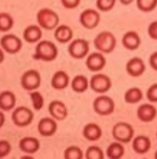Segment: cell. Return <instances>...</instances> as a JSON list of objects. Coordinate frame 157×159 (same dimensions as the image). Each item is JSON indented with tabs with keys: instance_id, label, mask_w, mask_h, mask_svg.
Here are the masks:
<instances>
[{
	"instance_id": "1",
	"label": "cell",
	"mask_w": 157,
	"mask_h": 159,
	"mask_svg": "<svg viewBox=\"0 0 157 159\" xmlns=\"http://www.w3.org/2000/svg\"><path fill=\"white\" fill-rule=\"evenodd\" d=\"M58 57V47L57 45L48 40H41L37 43L33 58L37 61L51 62L55 61Z\"/></svg>"
},
{
	"instance_id": "2",
	"label": "cell",
	"mask_w": 157,
	"mask_h": 159,
	"mask_svg": "<svg viewBox=\"0 0 157 159\" xmlns=\"http://www.w3.org/2000/svg\"><path fill=\"white\" fill-rule=\"evenodd\" d=\"M116 43H118V41H116L115 36L111 32H108V30L99 33L93 40L95 49L99 52L104 53V55L112 52L115 49Z\"/></svg>"
},
{
	"instance_id": "3",
	"label": "cell",
	"mask_w": 157,
	"mask_h": 159,
	"mask_svg": "<svg viewBox=\"0 0 157 159\" xmlns=\"http://www.w3.org/2000/svg\"><path fill=\"white\" fill-rule=\"evenodd\" d=\"M37 22L38 25L42 30H53L59 25L60 18L59 15L55 11L50 10L48 7L40 8L37 13Z\"/></svg>"
},
{
	"instance_id": "4",
	"label": "cell",
	"mask_w": 157,
	"mask_h": 159,
	"mask_svg": "<svg viewBox=\"0 0 157 159\" xmlns=\"http://www.w3.org/2000/svg\"><path fill=\"white\" fill-rule=\"evenodd\" d=\"M112 136L114 140L122 143H131L134 137V129L130 124L126 121H119L112 128Z\"/></svg>"
},
{
	"instance_id": "5",
	"label": "cell",
	"mask_w": 157,
	"mask_h": 159,
	"mask_svg": "<svg viewBox=\"0 0 157 159\" xmlns=\"http://www.w3.org/2000/svg\"><path fill=\"white\" fill-rule=\"evenodd\" d=\"M92 108L96 114L102 116H108L114 112L115 104H114L113 98H111L110 96L101 94L98 98H94L92 103Z\"/></svg>"
},
{
	"instance_id": "6",
	"label": "cell",
	"mask_w": 157,
	"mask_h": 159,
	"mask_svg": "<svg viewBox=\"0 0 157 159\" xmlns=\"http://www.w3.org/2000/svg\"><path fill=\"white\" fill-rule=\"evenodd\" d=\"M89 87L94 92L99 94H104L108 92L112 87V81L110 76L104 73H95L89 80Z\"/></svg>"
},
{
	"instance_id": "7",
	"label": "cell",
	"mask_w": 157,
	"mask_h": 159,
	"mask_svg": "<svg viewBox=\"0 0 157 159\" xmlns=\"http://www.w3.org/2000/svg\"><path fill=\"white\" fill-rule=\"evenodd\" d=\"M68 53L76 60L86 58L89 53V42L85 39L71 40L68 45Z\"/></svg>"
},
{
	"instance_id": "8",
	"label": "cell",
	"mask_w": 157,
	"mask_h": 159,
	"mask_svg": "<svg viewBox=\"0 0 157 159\" xmlns=\"http://www.w3.org/2000/svg\"><path fill=\"white\" fill-rule=\"evenodd\" d=\"M12 120L17 127H26L34 120V112L30 108L20 106L14 108L12 113Z\"/></svg>"
},
{
	"instance_id": "9",
	"label": "cell",
	"mask_w": 157,
	"mask_h": 159,
	"mask_svg": "<svg viewBox=\"0 0 157 159\" xmlns=\"http://www.w3.org/2000/svg\"><path fill=\"white\" fill-rule=\"evenodd\" d=\"M20 84L26 91H34L38 89L41 85V75L36 69H28L21 75Z\"/></svg>"
},
{
	"instance_id": "10",
	"label": "cell",
	"mask_w": 157,
	"mask_h": 159,
	"mask_svg": "<svg viewBox=\"0 0 157 159\" xmlns=\"http://www.w3.org/2000/svg\"><path fill=\"white\" fill-rule=\"evenodd\" d=\"M22 40L14 34H5L0 39V47L10 55L18 53L22 48Z\"/></svg>"
},
{
	"instance_id": "11",
	"label": "cell",
	"mask_w": 157,
	"mask_h": 159,
	"mask_svg": "<svg viewBox=\"0 0 157 159\" xmlns=\"http://www.w3.org/2000/svg\"><path fill=\"white\" fill-rule=\"evenodd\" d=\"M79 21L84 28L93 30L98 26L101 21V15L94 8H86L80 14Z\"/></svg>"
},
{
	"instance_id": "12",
	"label": "cell",
	"mask_w": 157,
	"mask_h": 159,
	"mask_svg": "<svg viewBox=\"0 0 157 159\" xmlns=\"http://www.w3.org/2000/svg\"><path fill=\"white\" fill-rule=\"evenodd\" d=\"M106 58L104 53L99 52H94L91 53H88L86 57V66L90 71L92 72H99L106 66Z\"/></svg>"
},
{
	"instance_id": "13",
	"label": "cell",
	"mask_w": 157,
	"mask_h": 159,
	"mask_svg": "<svg viewBox=\"0 0 157 159\" xmlns=\"http://www.w3.org/2000/svg\"><path fill=\"white\" fill-rule=\"evenodd\" d=\"M126 71L132 78L141 76L145 71V64L144 60L138 57H134V58L130 59L126 63Z\"/></svg>"
},
{
	"instance_id": "14",
	"label": "cell",
	"mask_w": 157,
	"mask_h": 159,
	"mask_svg": "<svg viewBox=\"0 0 157 159\" xmlns=\"http://www.w3.org/2000/svg\"><path fill=\"white\" fill-rule=\"evenodd\" d=\"M37 128H38L40 135L49 137V136L56 134L57 130H58V125H57L56 119L50 116V117H43L40 119Z\"/></svg>"
},
{
	"instance_id": "15",
	"label": "cell",
	"mask_w": 157,
	"mask_h": 159,
	"mask_svg": "<svg viewBox=\"0 0 157 159\" xmlns=\"http://www.w3.org/2000/svg\"><path fill=\"white\" fill-rule=\"evenodd\" d=\"M137 118L142 123H151L157 116V109L152 103H145L141 105L136 111Z\"/></svg>"
},
{
	"instance_id": "16",
	"label": "cell",
	"mask_w": 157,
	"mask_h": 159,
	"mask_svg": "<svg viewBox=\"0 0 157 159\" xmlns=\"http://www.w3.org/2000/svg\"><path fill=\"white\" fill-rule=\"evenodd\" d=\"M48 112L56 120H64L68 115V109L62 101H53L48 105Z\"/></svg>"
},
{
	"instance_id": "17",
	"label": "cell",
	"mask_w": 157,
	"mask_h": 159,
	"mask_svg": "<svg viewBox=\"0 0 157 159\" xmlns=\"http://www.w3.org/2000/svg\"><path fill=\"white\" fill-rule=\"evenodd\" d=\"M51 87L56 90H64L70 85V78L64 70H58L53 73L50 81Z\"/></svg>"
},
{
	"instance_id": "18",
	"label": "cell",
	"mask_w": 157,
	"mask_h": 159,
	"mask_svg": "<svg viewBox=\"0 0 157 159\" xmlns=\"http://www.w3.org/2000/svg\"><path fill=\"white\" fill-rule=\"evenodd\" d=\"M122 44L128 50H136L141 44V39L139 35L134 30H129L124 34L122 38Z\"/></svg>"
},
{
	"instance_id": "19",
	"label": "cell",
	"mask_w": 157,
	"mask_h": 159,
	"mask_svg": "<svg viewBox=\"0 0 157 159\" xmlns=\"http://www.w3.org/2000/svg\"><path fill=\"white\" fill-rule=\"evenodd\" d=\"M19 149L26 154H35L40 149V141L33 136H26L20 139Z\"/></svg>"
},
{
	"instance_id": "20",
	"label": "cell",
	"mask_w": 157,
	"mask_h": 159,
	"mask_svg": "<svg viewBox=\"0 0 157 159\" xmlns=\"http://www.w3.org/2000/svg\"><path fill=\"white\" fill-rule=\"evenodd\" d=\"M132 149L134 152L137 154H145V153L149 152L151 149V140L148 136L145 135H137L132 139Z\"/></svg>"
},
{
	"instance_id": "21",
	"label": "cell",
	"mask_w": 157,
	"mask_h": 159,
	"mask_svg": "<svg viewBox=\"0 0 157 159\" xmlns=\"http://www.w3.org/2000/svg\"><path fill=\"white\" fill-rule=\"evenodd\" d=\"M42 28L39 25L30 24L24 28L23 39L27 43H38L42 39Z\"/></svg>"
},
{
	"instance_id": "22",
	"label": "cell",
	"mask_w": 157,
	"mask_h": 159,
	"mask_svg": "<svg viewBox=\"0 0 157 159\" xmlns=\"http://www.w3.org/2000/svg\"><path fill=\"white\" fill-rule=\"evenodd\" d=\"M53 36H55V39L60 43H69V42L72 40L73 37V32L70 28V26H68L66 24H61L58 25L55 28V33H53Z\"/></svg>"
},
{
	"instance_id": "23",
	"label": "cell",
	"mask_w": 157,
	"mask_h": 159,
	"mask_svg": "<svg viewBox=\"0 0 157 159\" xmlns=\"http://www.w3.org/2000/svg\"><path fill=\"white\" fill-rule=\"evenodd\" d=\"M103 130L95 123H89L83 128V136L89 141H96L102 137Z\"/></svg>"
},
{
	"instance_id": "24",
	"label": "cell",
	"mask_w": 157,
	"mask_h": 159,
	"mask_svg": "<svg viewBox=\"0 0 157 159\" xmlns=\"http://www.w3.org/2000/svg\"><path fill=\"white\" fill-rule=\"evenodd\" d=\"M16 95L14 92L5 90L0 92V110L2 111H10L16 106Z\"/></svg>"
},
{
	"instance_id": "25",
	"label": "cell",
	"mask_w": 157,
	"mask_h": 159,
	"mask_svg": "<svg viewBox=\"0 0 157 159\" xmlns=\"http://www.w3.org/2000/svg\"><path fill=\"white\" fill-rule=\"evenodd\" d=\"M70 87L76 93H83L89 88V80L86 75H78L70 81Z\"/></svg>"
},
{
	"instance_id": "26",
	"label": "cell",
	"mask_w": 157,
	"mask_h": 159,
	"mask_svg": "<svg viewBox=\"0 0 157 159\" xmlns=\"http://www.w3.org/2000/svg\"><path fill=\"white\" fill-rule=\"evenodd\" d=\"M144 98V92L138 87H131L125 92L124 99L128 104H137Z\"/></svg>"
},
{
	"instance_id": "27",
	"label": "cell",
	"mask_w": 157,
	"mask_h": 159,
	"mask_svg": "<svg viewBox=\"0 0 157 159\" xmlns=\"http://www.w3.org/2000/svg\"><path fill=\"white\" fill-rule=\"evenodd\" d=\"M125 154V148L122 143L119 141H114L110 143L106 150V155L109 159H119Z\"/></svg>"
},
{
	"instance_id": "28",
	"label": "cell",
	"mask_w": 157,
	"mask_h": 159,
	"mask_svg": "<svg viewBox=\"0 0 157 159\" xmlns=\"http://www.w3.org/2000/svg\"><path fill=\"white\" fill-rule=\"evenodd\" d=\"M14 26V19L8 13H0V32L7 33Z\"/></svg>"
},
{
	"instance_id": "29",
	"label": "cell",
	"mask_w": 157,
	"mask_h": 159,
	"mask_svg": "<svg viewBox=\"0 0 157 159\" xmlns=\"http://www.w3.org/2000/svg\"><path fill=\"white\" fill-rule=\"evenodd\" d=\"M30 98L31 101V105H33V108L36 111H40L44 107V98L41 92L37 91V90L30 91Z\"/></svg>"
},
{
	"instance_id": "30",
	"label": "cell",
	"mask_w": 157,
	"mask_h": 159,
	"mask_svg": "<svg viewBox=\"0 0 157 159\" xmlns=\"http://www.w3.org/2000/svg\"><path fill=\"white\" fill-rule=\"evenodd\" d=\"M137 8L141 12L150 13L157 7V0H135Z\"/></svg>"
},
{
	"instance_id": "31",
	"label": "cell",
	"mask_w": 157,
	"mask_h": 159,
	"mask_svg": "<svg viewBox=\"0 0 157 159\" xmlns=\"http://www.w3.org/2000/svg\"><path fill=\"white\" fill-rule=\"evenodd\" d=\"M84 157L83 151L81 148L78 146H70L67 147L64 151V158L65 159H82Z\"/></svg>"
},
{
	"instance_id": "32",
	"label": "cell",
	"mask_w": 157,
	"mask_h": 159,
	"mask_svg": "<svg viewBox=\"0 0 157 159\" xmlns=\"http://www.w3.org/2000/svg\"><path fill=\"white\" fill-rule=\"evenodd\" d=\"M104 156V151L99 146L88 147L85 153V157L87 159H103Z\"/></svg>"
},
{
	"instance_id": "33",
	"label": "cell",
	"mask_w": 157,
	"mask_h": 159,
	"mask_svg": "<svg viewBox=\"0 0 157 159\" xmlns=\"http://www.w3.org/2000/svg\"><path fill=\"white\" fill-rule=\"evenodd\" d=\"M116 0H96V8L101 12H109L115 7Z\"/></svg>"
},
{
	"instance_id": "34",
	"label": "cell",
	"mask_w": 157,
	"mask_h": 159,
	"mask_svg": "<svg viewBox=\"0 0 157 159\" xmlns=\"http://www.w3.org/2000/svg\"><path fill=\"white\" fill-rule=\"evenodd\" d=\"M145 98L149 101V103H157V83L152 84L148 88L147 92H145Z\"/></svg>"
},
{
	"instance_id": "35",
	"label": "cell",
	"mask_w": 157,
	"mask_h": 159,
	"mask_svg": "<svg viewBox=\"0 0 157 159\" xmlns=\"http://www.w3.org/2000/svg\"><path fill=\"white\" fill-rule=\"evenodd\" d=\"M12 146L7 140H0V158H3L10 154Z\"/></svg>"
},
{
	"instance_id": "36",
	"label": "cell",
	"mask_w": 157,
	"mask_h": 159,
	"mask_svg": "<svg viewBox=\"0 0 157 159\" xmlns=\"http://www.w3.org/2000/svg\"><path fill=\"white\" fill-rule=\"evenodd\" d=\"M61 3L67 10H73L76 8L81 3V0H61Z\"/></svg>"
},
{
	"instance_id": "37",
	"label": "cell",
	"mask_w": 157,
	"mask_h": 159,
	"mask_svg": "<svg viewBox=\"0 0 157 159\" xmlns=\"http://www.w3.org/2000/svg\"><path fill=\"white\" fill-rule=\"evenodd\" d=\"M148 35L151 39L157 40V21L151 22L148 26Z\"/></svg>"
},
{
	"instance_id": "38",
	"label": "cell",
	"mask_w": 157,
	"mask_h": 159,
	"mask_svg": "<svg viewBox=\"0 0 157 159\" xmlns=\"http://www.w3.org/2000/svg\"><path fill=\"white\" fill-rule=\"evenodd\" d=\"M149 65L153 70L157 71V50L151 53V56L149 58Z\"/></svg>"
},
{
	"instance_id": "39",
	"label": "cell",
	"mask_w": 157,
	"mask_h": 159,
	"mask_svg": "<svg viewBox=\"0 0 157 159\" xmlns=\"http://www.w3.org/2000/svg\"><path fill=\"white\" fill-rule=\"evenodd\" d=\"M4 123H5V116L3 114V111H2V110H0V128L3 126Z\"/></svg>"
},
{
	"instance_id": "40",
	"label": "cell",
	"mask_w": 157,
	"mask_h": 159,
	"mask_svg": "<svg viewBox=\"0 0 157 159\" xmlns=\"http://www.w3.org/2000/svg\"><path fill=\"white\" fill-rule=\"evenodd\" d=\"M133 1H135V0H119V2H121L122 5H129L132 3Z\"/></svg>"
},
{
	"instance_id": "41",
	"label": "cell",
	"mask_w": 157,
	"mask_h": 159,
	"mask_svg": "<svg viewBox=\"0 0 157 159\" xmlns=\"http://www.w3.org/2000/svg\"><path fill=\"white\" fill-rule=\"evenodd\" d=\"M3 61H4V50L0 47V64H1Z\"/></svg>"
},
{
	"instance_id": "42",
	"label": "cell",
	"mask_w": 157,
	"mask_h": 159,
	"mask_svg": "<svg viewBox=\"0 0 157 159\" xmlns=\"http://www.w3.org/2000/svg\"><path fill=\"white\" fill-rule=\"evenodd\" d=\"M154 157H155V159H157V151L155 152V154H154Z\"/></svg>"
},
{
	"instance_id": "43",
	"label": "cell",
	"mask_w": 157,
	"mask_h": 159,
	"mask_svg": "<svg viewBox=\"0 0 157 159\" xmlns=\"http://www.w3.org/2000/svg\"><path fill=\"white\" fill-rule=\"evenodd\" d=\"M156 137H157V133H156Z\"/></svg>"
}]
</instances>
